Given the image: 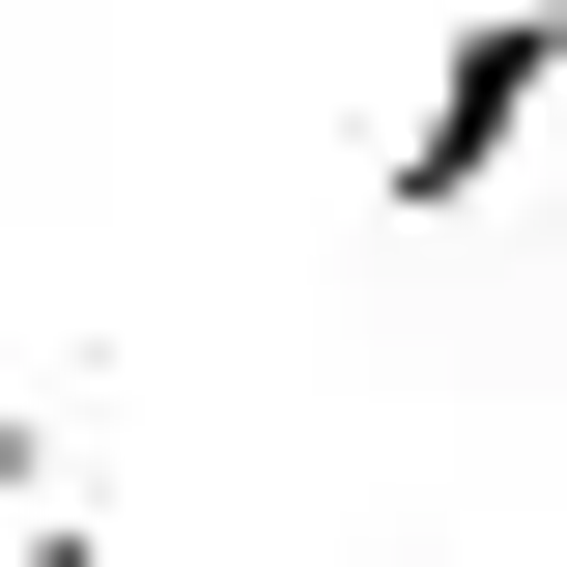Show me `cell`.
I'll return each instance as SVG.
<instances>
[{"instance_id":"1","label":"cell","mask_w":567,"mask_h":567,"mask_svg":"<svg viewBox=\"0 0 567 567\" xmlns=\"http://www.w3.org/2000/svg\"><path fill=\"white\" fill-rule=\"evenodd\" d=\"M539 85H567V0H483V29L425 58V114H398V199H483L511 142H539Z\"/></svg>"}]
</instances>
